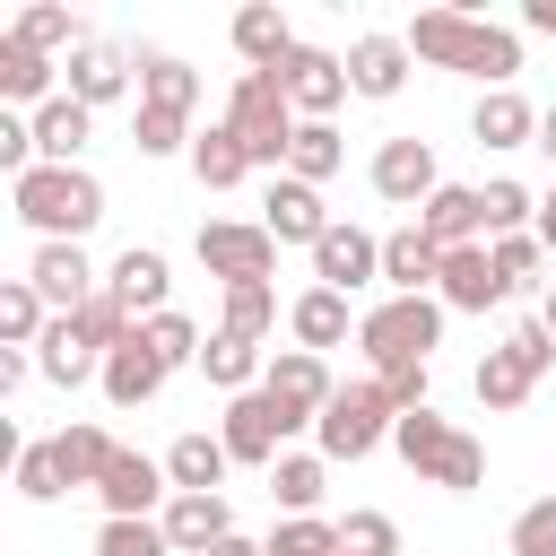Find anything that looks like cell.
I'll use <instances>...</instances> for the list:
<instances>
[{"mask_svg": "<svg viewBox=\"0 0 556 556\" xmlns=\"http://www.w3.org/2000/svg\"><path fill=\"white\" fill-rule=\"evenodd\" d=\"M408 52H417V61H434V70L486 78V96H495V87H513V70H521V35H504V26L469 17V9H426V17L408 26Z\"/></svg>", "mask_w": 556, "mask_h": 556, "instance_id": "6da1fadb", "label": "cell"}, {"mask_svg": "<svg viewBox=\"0 0 556 556\" xmlns=\"http://www.w3.org/2000/svg\"><path fill=\"white\" fill-rule=\"evenodd\" d=\"M9 200H17V217H26L43 243H78V235L104 217V182H96L87 165H35V174L9 182Z\"/></svg>", "mask_w": 556, "mask_h": 556, "instance_id": "7a4b0ae2", "label": "cell"}, {"mask_svg": "<svg viewBox=\"0 0 556 556\" xmlns=\"http://www.w3.org/2000/svg\"><path fill=\"white\" fill-rule=\"evenodd\" d=\"M391 452L426 478V486H443V495H469V486H486V452H478V434H460V426H443L434 408H408L400 426H391Z\"/></svg>", "mask_w": 556, "mask_h": 556, "instance_id": "3957f363", "label": "cell"}, {"mask_svg": "<svg viewBox=\"0 0 556 556\" xmlns=\"http://www.w3.org/2000/svg\"><path fill=\"white\" fill-rule=\"evenodd\" d=\"M226 122H235V139L252 148V165L287 174V148H295V104H287L278 70H243V78H235V96H226Z\"/></svg>", "mask_w": 556, "mask_h": 556, "instance_id": "277c9868", "label": "cell"}, {"mask_svg": "<svg viewBox=\"0 0 556 556\" xmlns=\"http://www.w3.org/2000/svg\"><path fill=\"white\" fill-rule=\"evenodd\" d=\"M434 339H443V295H382V304L356 321V348L374 356V374H391V365H426Z\"/></svg>", "mask_w": 556, "mask_h": 556, "instance_id": "5b68a950", "label": "cell"}, {"mask_svg": "<svg viewBox=\"0 0 556 556\" xmlns=\"http://www.w3.org/2000/svg\"><path fill=\"white\" fill-rule=\"evenodd\" d=\"M391 426H400V408L382 400V382H339V400L321 408V460H365L374 443H391Z\"/></svg>", "mask_w": 556, "mask_h": 556, "instance_id": "8992f818", "label": "cell"}, {"mask_svg": "<svg viewBox=\"0 0 556 556\" xmlns=\"http://www.w3.org/2000/svg\"><path fill=\"white\" fill-rule=\"evenodd\" d=\"M200 269L226 278V287H269V278H278V235L217 217V226H200Z\"/></svg>", "mask_w": 556, "mask_h": 556, "instance_id": "52a82bcc", "label": "cell"}, {"mask_svg": "<svg viewBox=\"0 0 556 556\" xmlns=\"http://www.w3.org/2000/svg\"><path fill=\"white\" fill-rule=\"evenodd\" d=\"M295 426H304V417H287L269 391H243V400H226V426H217V443H226L235 460L269 469V460H278V443H287Z\"/></svg>", "mask_w": 556, "mask_h": 556, "instance_id": "ba28073f", "label": "cell"}, {"mask_svg": "<svg viewBox=\"0 0 556 556\" xmlns=\"http://www.w3.org/2000/svg\"><path fill=\"white\" fill-rule=\"evenodd\" d=\"M96 495H104V521H148L156 504H174V478L148 452H113V469L96 478Z\"/></svg>", "mask_w": 556, "mask_h": 556, "instance_id": "9c48e42d", "label": "cell"}, {"mask_svg": "<svg viewBox=\"0 0 556 556\" xmlns=\"http://www.w3.org/2000/svg\"><path fill=\"white\" fill-rule=\"evenodd\" d=\"M278 87H287V104H295L304 122H330V113H339V96H348V61H339V52H321V43H295V52H287V70H278Z\"/></svg>", "mask_w": 556, "mask_h": 556, "instance_id": "30bf717a", "label": "cell"}, {"mask_svg": "<svg viewBox=\"0 0 556 556\" xmlns=\"http://www.w3.org/2000/svg\"><path fill=\"white\" fill-rule=\"evenodd\" d=\"M261 391H269V400H278L287 417H304V426H321V408L339 400V382H330V365H321L313 348H287V356H269Z\"/></svg>", "mask_w": 556, "mask_h": 556, "instance_id": "8fae6325", "label": "cell"}, {"mask_svg": "<svg viewBox=\"0 0 556 556\" xmlns=\"http://www.w3.org/2000/svg\"><path fill=\"white\" fill-rule=\"evenodd\" d=\"M374 191H382L391 208H426V200L443 191L434 148H426V139H382V148H374Z\"/></svg>", "mask_w": 556, "mask_h": 556, "instance_id": "7c38bea8", "label": "cell"}, {"mask_svg": "<svg viewBox=\"0 0 556 556\" xmlns=\"http://www.w3.org/2000/svg\"><path fill=\"white\" fill-rule=\"evenodd\" d=\"M434 295H443V313H486V304H504V295H513V278L495 269V252H486V243H460V252H443Z\"/></svg>", "mask_w": 556, "mask_h": 556, "instance_id": "4fadbf2b", "label": "cell"}, {"mask_svg": "<svg viewBox=\"0 0 556 556\" xmlns=\"http://www.w3.org/2000/svg\"><path fill=\"white\" fill-rule=\"evenodd\" d=\"M261 226H269L278 243H304V252H313V243H321V235H330L339 217L321 208V191H313V182L278 174V182H269V200H261Z\"/></svg>", "mask_w": 556, "mask_h": 556, "instance_id": "5bb4252c", "label": "cell"}, {"mask_svg": "<svg viewBox=\"0 0 556 556\" xmlns=\"http://www.w3.org/2000/svg\"><path fill=\"white\" fill-rule=\"evenodd\" d=\"M313 278L339 287V295H356L365 278H382V235H365V226H330V235L313 243Z\"/></svg>", "mask_w": 556, "mask_h": 556, "instance_id": "9a60e30c", "label": "cell"}, {"mask_svg": "<svg viewBox=\"0 0 556 556\" xmlns=\"http://www.w3.org/2000/svg\"><path fill=\"white\" fill-rule=\"evenodd\" d=\"M26 287H35L43 304L78 313V304H87V295H96L104 278L87 269V252H78V243H35V261H26Z\"/></svg>", "mask_w": 556, "mask_h": 556, "instance_id": "2e32d148", "label": "cell"}, {"mask_svg": "<svg viewBox=\"0 0 556 556\" xmlns=\"http://www.w3.org/2000/svg\"><path fill=\"white\" fill-rule=\"evenodd\" d=\"M408 61H417V52H408V35H356V43H348V87L382 104V96H400V87H408Z\"/></svg>", "mask_w": 556, "mask_h": 556, "instance_id": "e0dca14e", "label": "cell"}, {"mask_svg": "<svg viewBox=\"0 0 556 556\" xmlns=\"http://www.w3.org/2000/svg\"><path fill=\"white\" fill-rule=\"evenodd\" d=\"M156 521H165L174 556H208L217 539H235V513H226V495H174Z\"/></svg>", "mask_w": 556, "mask_h": 556, "instance_id": "ac0fdd59", "label": "cell"}, {"mask_svg": "<svg viewBox=\"0 0 556 556\" xmlns=\"http://www.w3.org/2000/svg\"><path fill=\"white\" fill-rule=\"evenodd\" d=\"M382 278H391V295H426V287L443 278V243H434L426 226L382 235Z\"/></svg>", "mask_w": 556, "mask_h": 556, "instance_id": "d6986e66", "label": "cell"}, {"mask_svg": "<svg viewBox=\"0 0 556 556\" xmlns=\"http://www.w3.org/2000/svg\"><path fill=\"white\" fill-rule=\"evenodd\" d=\"M104 287H113V295H122V304H130L139 321H156V313H174V304H165V287H174V269H165V252H148V243H130V252L113 261V278H104Z\"/></svg>", "mask_w": 556, "mask_h": 556, "instance_id": "ffe728a7", "label": "cell"}, {"mask_svg": "<svg viewBox=\"0 0 556 556\" xmlns=\"http://www.w3.org/2000/svg\"><path fill=\"white\" fill-rule=\"evenodd\" d=\"M226 469H235V452L217 434H174V452H165L174 495H226Z\"/></svg>", "mask_w": 556, "mask_h": 556, "instance_id": "44dd1931", "label": "cell"}, {"mask_svg": "<svg viewBox=\"0 0 556 556\" xmlns=\"http://www.w3.org/2000/svg\"><path fill=\"white\" fill-rule=\"evenodd\" d=\"M417 226H426L443 252H460V243H478V235H486V208H478V191H469V182H443V191L417 208Z\"/></svg>", "mask_w": 556, "mask_h": 556, "instance_id": "7402d4cb", "label": "cell"}, {"mask_svg": "<svg viewBox=\"0 0 556 556\" xmlns=\"http://www.w3.org/2000/svg\"><path fill=\"white\" fill-rule=\"evenodd\" d=\"M235 52H243V70H287L295 35H287V17L269 0H252V9H235Z\"/></svg>", "mask_w": 556, "mask_h": 556, "instance_id": "603a6c76", "label": "cell"}, {"mask_svg": "<svg viewBox=\"0 0 556 556\" xmlns=\"http://www.w3.org/2000/svg\"><path fill=\"white\" fill-rule=\"evenodd\" d=\"M0 104H52V52H35V43H17V35H0Z\"/></svg>", "mask_w": 556, "mask_h": 556, "instance_id": "cb8c5ba5", "label": "cell"}, {"mask_svg": "<svg viewBox=\"0 0 556 556\" xmlns=\"http://www.w3.org/2000/svg\"><path fill=\"white\" fill-rule=\"evenodd\" d=\"M87 130H96V113H87L78 96H52V104L35 113V156H43V165H78Z\"/></svg>", "mask_w": 556, "mask_h": 556, "instance_id": "d4e9b609", "label": "cell"}, {"mask_svg": "<svg viewBox=\"0 0 556 556\" xmlns=\"http://www.w3.org/2000/svg\"><path fill=\"white\" fill-rule=\"evenodd\" d=\"M35 374H43V382H61V391H78L87 374L104 382V356H96V348H87V339L70 330V313H52V330H43V356H35Z\"/></svg>", "mask_w": 556, "mask_h": 556, "instance_id": "484cf974", "label": "cell"}, {"mask_svg": "<svg viewBox=\"0 0 556 556\" xmlns=\"http://www.w3.org/2000/svg\"><path fill=\"white\" fill-rule=\"evenodd\" d=\"M156 391H165V365L148 356V339H130V348L104 356V400H113V408H148Z\"/></svg>", "mask_w": 556, "mask_h": 556, "instance_id": "4316f807", "label": "cell"}, {"mask_svg": "<svg viewBox=\"0 0 556 556\" xmlns=\"http://www.w3.org/2000/svg\"><path fill=\"white\" fill-rule=\"evenodd\" d=\"M191 174H200L208 191H235V182L252 174V148L235 139V122H208V130L191 139Z\"/></svg>", "mask_w": 556, "mask_h": 556, "instance_id": "83f0119b", "label": "cell"}, {"mask_svg": "<svg viewBox=\"0 0 556 556\" xmlns=\"http://www.w3.org/2000/svg\"><path fill=\"white\" fill-rule=\"evenodd\" d=\"M287 330H295V348H313V356L339 348V339H348V295H339V287H304L295 313H287Z\"/></svg>", "mask_w": 556, "mask_h": 556, "instance_id": "f1b7e54d", "label": "cell"}, {"mask_svg": "<svg viewBox=\"0 0 556 556\" xmlns=\"http://www.w3.org/2000/svg\"><path fill=\"white\" fill-rule=\"evenodd\" d=\"M122 87H130V52H113V43H87V52L70 61V96H78L87 113H96V104H113Z\"/></svg>", "mask_w": 556, "mask_h": 556, "instance_id": "f546056e", "label": "cell"}, {"mask_svg": "<svg viewBox=\"0 0 556 556\" xmlns=\"http://www.w3.org/2000/svg\"><path fill=\"white\" fill-rule=\"evenodd\" d=\"M469 130H478V148H539V113H530L513 87H495V96L478 104V122H469Z\"/></svg>", "mask_w": 556, "mask_h": 556, "instance_id": "4dcf8cb0", "label": "cell"}, {"mask_svg": "<svg viewBox=\"0 0 556 556\" xmlns=\"http://www.w3.org/2000/svg\"><path fill=\"white\" fill-rule=\"evenodd\" d=\"M321 486H330V460H321V452H278V460H269V495L287 504V521H295V513H313V504H321Z\"/></svg>", "mask_w": 556, "mask_h": 556, "instance_id": "1f68e13d", "label": "cell"}, {"mask_svg": "<svg viewBox=\"0 0 556 556\" xmlns=\"http://www.w3.org/2000/svg\"><path fill=\"white\" fill-rule=\"evenodd\" d=\"M139 104L191 113V104H200V70H191V61H174V52H148V61H139Z\"/></svg>", "mask_w": 556, "mask_h": 556, "instance_id": "d6a6232c", "label": "cell"}, {"mask_svg": "<svg viewBox=\"0 0 556 556\" xmlns=\"http://www.w3.org/2000/svg\"><path fill=\"white\" fill-rule=\"evenodd\" d=\"M200 374H208L217 391H235V400H243V391H261V382H252V374H261V339H235V330H217V339L200 348Z\"/></svg>", "mask_w": 556, "mask_h": 556, "instance_id": "836d02e7", "label": "cell"}, {"mask_svg": "<svg viewBox=\"0 0 556 556\" xmlns=\"http://www.w3.org/2000/svg\"><path fill=\"white\" fill-rule=\"evenodd\" d=\"M52 452H61V478H70V486H96V478L113 469V452H122V443H113L104 426H61V434H52Z\"/></svg>", "mask_w": 556, "mask_h": 556, "instance_id": "e575fe53", "label": "cell"}, {"mask_svg": "<svg viewBox=\"0 0 556 556\" xmlns=\"http://www.w3.org/2000/svg\"><path fill=\"white\" fill-rule=\"evenodd\" d=\"M9 35H17V43H35V52H70V61L87 52V26H78L70 9H52V0L17 9V26H9Z\"/></svg>", "mask_w": 556, "mask_h": 556, "instance_id": "d590c367", "label": "cell"}, {"mask_svg": "<svg viewBox=\"0 0 556 556\" xmlns=\"http://www.w3.org/2000/svg\"><path fill=\"white\" fill-rule=\"evenodd\" d=\"M339 156H348V148H339V130H330V122H295V148H287V174H295V182H313V191H321V182L339 174Z\"/></svg>", "mask_w": 556, "mask_h": 556, "instance_id": "8d00e7d4", "label": "cell"}, {"mask_svg": "<svg viewBox=\"0 0 556 556\" xmlns=\"http://www.w3.org/2000/svg\"><path fill=\"white\" fill-rule=\"evenodd\" d=\"M139 339H148V356H156L165 374H174V365H200V348H208L191 313H156V321H139Z\"/></svg>", "mask_w": 556, "mask_h": 556, "instance_id": "74e56055", "label": "cell"}, {"mask_svg": "<svg viewBox=\"0 0 556 556\" xmlns=\"http://www.w3.org/2000/svg\"><path fill=\"white\" fill-rule=\"evenodd\" d=\"M43 330H52V321H43V295H35L26 278H9V287H0V339H9V348H43Z\"/></svg>", "mask_w": 556, "mask_h": 556, "instance_id": "f35d334b", "label": "cell"}, {"mask_svg": "<svg viewBox=\"0 0 556 556\" xmlns=\"http://www.w3.org/2000/svg\"><path fill=\"white\" fill-rule=\"evenodd\" d=\"M530 382H539V374H521L513 348H486V356H478V408H521Z\"/></svg>", "mask_w": 556, "mask_h": 556, "instance_id": "ab89813d", "label": "cell"}, {"mask_svg": "<svg viewBox=\"0 0 556 556\" xmlns=\"http://www.w3.org/2000/svg\"><path fill=\"white\" fill-rule=\"evenodd\" d=\"M269 556H339V521L295 513V521H278V530H269Z\"/></svg>", "mask_w": 556, "mask_h": 556, "instance_id": "60d3db41", "label": "cell"}, {"mask_svg": "<svg viewBox=\"0 0 556 556\" xmlns=\"http://www.w3.org/2000/svg\"><path fill=\"white\" fill-rule=\"evenodd\" d=\"M191 139V113H165V104H139V122H130V148L139 156H174Z\"/></svg>", "mask_w": 556, "mask_h": 556, "instance_id": "b9f144b4", "label": "cell"}, {"mask_svg": "<svg viewBox=\"0 0 556 556\" xmlns=\"http://www.w3.org/2000/svg\"><path fill=\"white\" fill-rule=\"evenodd\" d=\"M278 321V287H226V321L217 330H235V339H261Z\"/></svg>", "mask_w": 556, "mask_h": 556, "instance_id": "7bdbcfd3", "label": "cell"}, {"mask_svg": "<svg viewBox=\"0 0 556 556\" xmlns=\"http://www.w3.org/2000/svg\"><path fill=\"white\" fill-rule=\"evenodd\" d=\"M17 495H26V504L70 495V478H61V452H52V443H26V452H17Z\"/></svg>", "mask_w": 556, "mask_h": 556, "instance_id": "ee69618b", "label": "cell"}, {"mask_svg": "<svg viewBox=\"0 0 556 556\" xmlns=\"http://www.w3.org/2000/svg\"><path fill=\"white\" fill-rule=\"evenodd\" d=\"M96 556H174V539H165V521H104Z\"/></svg>", "mask_w": 556, "mask_h": 556, "instance_id": "f6af8a7d", "label": "cell"}, {"mask_svg": "<svg viewBox=\"0 0 556 556\" xmlns=\"http://www.w3.org/2000/svg\"><path fill=\"white\" fill-rule=\"evenodd\" d=\"M339 547L348 556H400V521L391 513H348L339 521Z\"/></svg>", "mask_w": 556, "mask_h": 556, "instance_id": "bcb514c9", "label": "cell"}, {"mask_svg": "<svg viewBox=\"0 0 556 556\" xmlns=\"http://www.w3.org/2000/svg\"><path fill=\"white\" fill-rule=\"evenodd\" d=\"M513 556H556V495L513 513Z\"/></svg>", "mask_w": 556, "mask_h": 556, "instance_id": "7dc6e473", "label": "cell"}, {"mask_svg": "<svg viewBox=\"0 0 556 556\" xmlns=\"http://www.w3.org/2000/svg\"><path fill=\"white\" fill-rule=\"evenodd\" d=\"M486 252H495V269H504V278H513V287H521V278H530V269H539V261H547V243H539V235H495V243H486Z\"/></svg>", "mask_w": 556, "mask_h": 556, "instance_id": "c3c4849f", "label": "cell"}, {"mask_svg": "<svg viewBox=\"0 0 556 556\" xmlns=\"http://www.w3.org/2000/svg\"><path fill=\"white\" fill-rule=\"evenodd\" d=\"M504 348H513V365H521V374H547V365H556V339H547V321H521Z\"/></svg>", "mask_w": 556, "mask_h": 556, "instance_id": "681fc988", "label": "cell"}, {"mask_svg": "<svg viewBox=\"0 0 556 556\" xmlns=\"http://www.w3.org/2000/svg\"><path fill=\"white\" fill-rule=\"evenodd\" d=\"M382 382V400L408 417V408H426V365H391V374H374Z\"/></svg>", "mask_w": 556, "mask_h": 556, "instance_id": "f907efd6", "label": "cell"}, {"mask_svg": "<svg viewBox=\"0 0 556 556\" xmlns=\"http://www.w3.org/2000/svg\"><path fill=\"white\" fill-rule=\"evenodd\" d=\"M521 26H530V35H556V0H530V9H521Z\"/></svg>", "mask_w": 556, "mask_h": 556, "instance_id": "816d5d0a", "label": "cell"}, {"mask_svg": "<svg viewBox=\"0 0 556 556\" xmlns=\"http://www.w3.org/2000/svg\"><path fill=\"white\" fill-rule=\"evenodd\" d=\"M530 235H539V243L556 252V182H547V200H539V226H530Z\"/></svg>", "mask_w": 556, "mask_h": 556, "instance_id": "f5cc1de1", "label": "cell"}, {"mask_svg": "<svg viewBox=\"0 0 556 556\" xmlns=\"http://www.w3.org/2000/svg\"><path fill=\"white\" fill-rule=\"evenodd\" d=\"M208 556H269V547H252V539H243V530H235V539H217V547H208Z\"/></svg>", "mask_w": 556, "mask_h": 556, "instance_id": "db71d44e", "label": "cell"}, {"mask_svg": "<svg viewBox=\"0 0 556 556\" xmlns=\"http://www.w3.org/2000/svg\"><path fill=\"white\" fill-rule=\"evenodd\" d=\"M539 148H547V165H556V104L539 113Z\"/></svg>", "mask_w": 556, "mask_h": 556, "instance_id": "11a10c76", "label": "cell"}, {"mask_svg": "<svg viewBox=\"0 0 556 556\" xmlns=\"http://www.w3.org/2000/svg\"><path fill=\"white\" fill-rule=\"evenodd\" d=\"M539 321H547V339H556V278H547V304H539Z\"/></svg>", "mask_w": 556, "mask_h": 556, "instance_id": "9f6ffc18", "label": "cell"}, {"mask_svg": "<svg viewBox=\"0 0 556 556\" xmlns=\"http://www.w3.org/2000/svg\"><path fill=\"white\" fill-rule=\"evenodd\" d=\"M339 556H348V547H339Z\"/></svg>", "mask_w": 556, "mask_h": 556, "instance_id": "6f0895ef", "label": "cell"}]
</instances>
